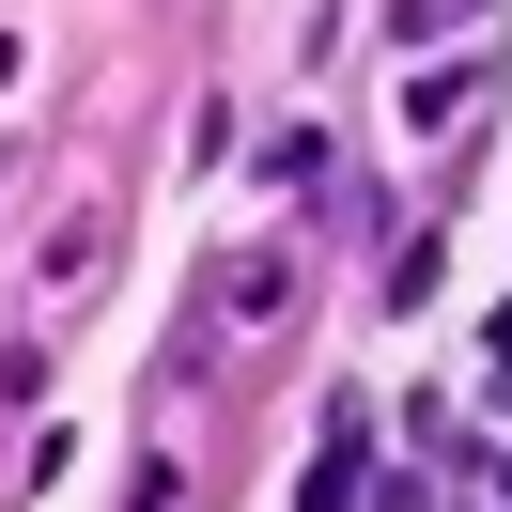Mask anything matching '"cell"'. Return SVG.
<instances>
[{"label":"cell","instance_id":"6da1fadb","mask_svg":"<svg viewBox=\"0 0 512 512\" xmlns=\"http://www.w3.org/2000/svg\"><path fill=\"white\" fill-rule=\"evenodd\" d=\"M295 295H311V264H295V233H264V249L218 264V326H280Z\"/></svg>","mask_w":512,"mask_h":512},{"label":"cell","instance_id":"7a4b0ae2","mask_svg":"<svg viewBox=\"0 0 512 512\" xmlns=\"http://www.w3.org/2000/svg\"><path fill=\"white\" fill-rule=\"evenodd\" d=\"M125 512H187V466H171V450H156V466L125 481Z\"/></svg>","mask_w":512,"mask_h":512},{"label":"cell","instance_id":"3957f363","mask_svg":"<svg viewBox=\"0 0 512 512\" xmlns=\"http://www.w3.org/2000/svg\"><path fill=\"white\" fill-rule=\"evenodd\" d=\"M497 404H512V311H497Z\"/></svg>","mask_w":512,"mask_h":512}]
</instances>
